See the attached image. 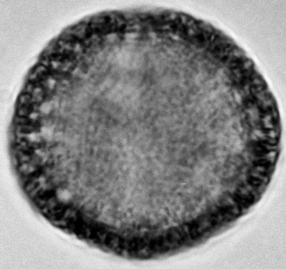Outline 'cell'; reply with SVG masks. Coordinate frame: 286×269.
<instances>
[{"label":"cell","mask_w":286,"mask_h":269,"mask_svg":"<svg viewBox=\"0 0 286 269\" xmlns=\"http://www.w3.org/2000/svg\"><path fill=\"white\" fill-rule=\"evenodd\" d=\"M78 59L70 55L55 51L44 59L43 64L49 70L65 73L73 70L77 65Z\"/></svg>","instance_id":"obj_1"},{"label":"cell","mask_w":286,"mask_h":269,"mask_svg":"<svg viewBox=\"0 0 286 269\" xmlns=\"http://www.w3.org/2000/svg\"><path fill=\"white\" fill-rule=\"evenodd\" d=\"M49 69L43 63L35 66L30 71L29 74L30 81L35 83H40L48 78Z\"/></svg>","instance_id":"obj_2"}]
</instances>
